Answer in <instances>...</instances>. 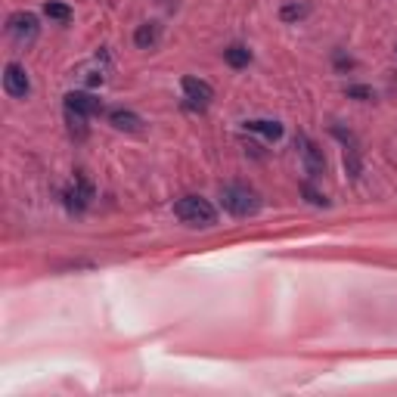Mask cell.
Instances as JSON below:
<instances>
[{
    "label": "cell",
    "mask_w": 397,
    "mask_h": 397,
    "mask_svg": "<svg viewBox=\"0 0 397 397\" xmlns=\"http://www.w3.org/2000/svg\"><path fill=\"white\" fill-rule=\"evenodd\" d=\"M221 205L233 217H251L261 211V196L246 183H227L221 190Z\"/></svg>",
    "instance_id": "obj_1"
},
{
    "label": "cell",
    "mask_w": 397,
    "mask_h": 397,
    "mask_svg": "<svg viewBox=\"0 0 397 397\" xmlns=\"http://www.w3.org/2000/svg\"><path fill=\"white\" fill-rule=\"evenodd\" d=\"M174 214L180 217L187 227H214L217 224V211L208 199L202 196H183L174 202Z\"/></svg>",
    "instance_id": "obj_2"
},
{
    "label": "cell",
    "mask_w": 397,
    "mask_h": 397,
    "mask_svg": "<svg viewBox=\"0 0 397 397\" xmlns=\"http://www.w3.org/2000/svg\"><path fill=\"white\" fill-rule=\"evenodd\" d=\"M6 31H10L16 47H31L40 35V25L35 13H13L10 22H6Z\"/></svg>",
    "instance_id": "obj_3"
},
{
    "label": "cell",
    "mask_w": 397,
    "mask_h": 397,
    "mask_svg": "<svg viewBox=\"0 0 397 397\" xmlns=\"http://www.w3.org/2000/svg\"><path fill=\"white\" fill-rule=\"evenodd\" d=\"M4 90H6V94H10L13 99H25V97L31 94L28 72H25L19 62H6V69H4Z\"/></svg>",
    "instance_id": "obj_4"
},
{
    "label": "cell",
    "mask_w": 397,
    "mask_h": 397,
    "mask_svg": "<svg viewBox=\"0 0 397 397\" xmlns=\"http://www.w3.org/2000/svg\"><path fill=\"white\" fill-rule=\"evenodd\" d=\"M298 149H301V162H304V171H308L310 177H323L326 174V158H323V149L317 146L314 140L308 137H298Z\"/></svg>",
    "instance_id": "obj_5"
},
{
    "label": "cell",
    "mask_w": 397,
    "mask_h": 397,
    "mask_svg": "<svg viewBox=\"0 0 397 397\" xmlns=\"http://www.w3.org/2000/svg\"><path fill=\"white\" fill-rule=\"evenodd\" d=\"M90 199H94V187H90L84 177H75V183L65 190V208H69L72 214H81V211L90 205Z\"/></svg>",
    "instance_id": "obj_6"
},
{
    "label": "cell",
    "mask_w": 397,
    "mask_h": 397,
    "mask_svg": "<svg viewBox=\"0 0 397 397\" xmlns=\"http://www.w3.org/2000/svg\"><path fill=\"white\" fill-rule=\"evenodd\" d=\"M65 109H69V112H78L84 118H90V115L103 112V103H99L94 94H87V90H72V94H65Z\"/></svg>",
    "instance_id": "obj_7"
},
{
    "label": "cell",
    "mask_w": 397,
    "mask_h": 397,
    "mask_svg": "<svg viewBox=\"0 0 397 397\" xmlns=\"http://www.w3.org/2000/svg\"><path fill=\"white\" fill-rule=\"evenodd\" d=\"M180 87H183V94H187V99H192V103H199V106H208L211 99H214L211 84L202 78H192V75H187V78L180 81Z\"/></svg>",
    "instance_id": "obj_8"
},
{
    "label": "cell",
    "mask_w": 397,
    "mask_h": 397,
    "mask_svg": "<svg viewBox=\"0 0 397 397\" xmlns=\"http://www.w3.org/2000/svg\"><path fill=\"white\" fill-rule=\"evenodd\" d=\"M109 121H112V128L128 131V134H137L143 128V118L137 112H131V109H112V112H109Z\"/></svg>",
    "instance_id": "obj_9"
},
{
    "label": "cell",
    "mask_w": 397,
    "mask_h": 397,
    "mask_svg": "<svg viewBox=\"0 0 397 397\" xmlns=\"http://www.w3.org/2000/svg\"><path fill=\"white\" fill-rule=\"evenodd\" d=\"M158 38H162V31H158L156 22H146V25H140V28L134 31V44H137L140 50H156Z\"/></svg>",
    "instance_id": "obj_10"
},
{
    "label": "cell",
    "mask_w": 397,
    "mask_h": 397,
    "mask_svg": "<svg viewBox=\"0 0 397 397\" xmlns=\"http://www.w3.org/2000/svg\"><path fill=\"white\" fill-rule=\"evenodd\" d=\"M246 131L261 134L264 140H280V137H283V124H280V121H270V118H258V121H246Z\"/></svg>",
    "instance_id": "obj_11"
},
{
    "label": "cell",
    "mask_w": 397,
    "mask_h": 397,
    "mask_svg": "<svg viewBox=\"0 0 397 397\" xmlns=\"http://www.w3.org/2000/svg\"><path fill=\"white\" fill-rule=\"evenodd\" d=\"M224 59H227V65H233V69H246V65L251 62V53L242 44H233V47L224 50Z\"/></svg>",
    "instance_id": "obj_12"
},
{
    "label": "cell",
    "mask_w": 397,
    "mask_h": 397,
    "mask_svg": "<svg viewBox=\"0 0 397 397\" xmlns=\"http://www.w3.org/2000/svg\"><path fill=\"white\" fill-rule=\"evenodd\" d=\"M44 13H47V16H50V19H53V22H59V25L72 22V6L59 4V0H50V4H44Z\"/></svg>",
    "instance_id": "obj_13"
},
{
    "label": "cell",
    "mask_w": 397,
    "mask_h": 397,
    "mask_svg": "<svg viewBox=\"0 0 397 397\" xmlns=\"http://www.w3.org/2000/svg\"><path fill=\"white\" fill-rule=\"evenodd\" d=\"M308 13H310L308 4H285L283 10H280V19H283V22H298V19H304Z\"/></svg>",
    "instance_id": "obj_14"
},
{
    "label": "cell",
    "mask_w": 397,
    "mask_h": 397,
    "mask_svg": "<svg viewBox=\"0 0 397 397\" xmlns=\"http://www.w3.org/2000/svg\"><path fill=\"white\" fill-rule=\"evenodd\" d=\"M348 97H351V99H363V103H366V99H373L376 94H373V87H363V84H354V87H348Z\"/></svg>",
    "instance_id": "obj_15"
},
{
    "label": "cell",
    "mask_w": 397,
    "mask_h": 397,
    "mask_svg": "<svg viewBox=\"0 0 397 397\" xmlns=\"http://www.w3.org/2000/svg\"><path fill=\"white\" fill-rule=\"evenodd\" d=\"M301 192L308 196V202H314V205H326V196H320L317 190H310V183H304L301 187Z\"/></svg>",
    "instance_id": "obj_16"
}]
</instances>
